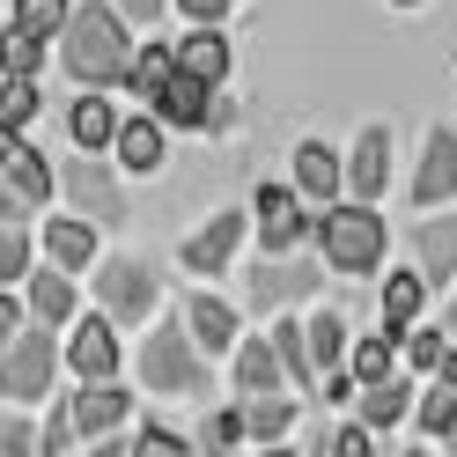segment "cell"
Masks as SVG:
<instances>
[{"instance_id":"1","label":"cell","mask_w":457,"mask_h":457,"mask_svg":"<svg viewBox=\"0 0 457 457\" xmlns=\"http://www.w3.org/2000/svg\"><path fill=\"white\" fill-rule=\"evenodd\" d=\"M60 60L67 74L81 81V89H119L126 81V60H133V37H126V15L111 8V0H81V8H67L60 22Z\"/></svg>"},{"instance_id":"2","label":"cell","mask_w":457,"mask_h":457,"mask_svg":"<svg viewBox=\"0 0 457 457\" xmlns=\"http://www.w3.org/2000/svg\"><path fill=\"white\" fill-rule=\"evenodd\" d=\"M310 237H318L332 273H354V280H369L384 266V251H391V228L377 214V199H347V192H339L332 207H318V228H310Z\"/></svg>"},{"instance_id":"3","label":"cell","mask_w":457,"mask_h":457,"mask_svg":"<svg viewBox=\"0 0 457 457\" xmlns=\"http://www.w3.org/2000/svg\"><path fill=\"white\" fill-rule=\"evenodd\" d=\"M60 377V325H15L0 339V398L8 406H37Z\"/></svg>"},{"instance_id":"4","label":"cell","mask_w":457,"mask_h":457,"mask_svg":"<svg viewBox=\"0 0 457 457\" xmlns=\"http://www.w3.org/2000/svg\"><path fill=\"white\" fill-rule=\"evenodd\" d=\"M140 384H148V391H192V398H207V361H199L185 318H162L148 339H140Z\"/></svg>"},{"instance_id":"5","label":"cell","mask_w":457,"mask_h":457,"mask_svg":"<svg viewBox=\"0 0 457 457\" xmlns=\"http://www.w3.org/2000/svg\"><path fill=\"white\" fill-rule=\"evenodd\" d=\"M325 288V273H318V259L295 244V251H266L259 266L244 273V310H288V303H303V295H318Z\"/></svg>"},{"instance_id":"6","label":"cell","mask_w":457,"mask_h":457,"mask_svg":"<svg viewBox=\"0 0 457 457\" xmlns=\"http://www.w3.org/2000/svg\"><path fill=\"white\" fill-rule=\"evenodd\" d=\"M60 192L74 214H89L96 228H126V185L111 178V162H96V148H74L60 170Z\"/></svg>"},{"instance_id":"7","label":"cell","mask_w":457,"mask_h":457,"mask_svg":"<svg viewBox=\"0 0 457 457\" xmlns=\"http://www.w3.org/2000/svg\"><path fill=\"white\" fill-rule=\"evenodd\" d=\"M162 295V280L148 259H133V251H119V259H96V303H104V318L111 325H140L155 310Z\"/></svg>"},{"instance_id":"8","label":"cell","mask_w":457,"mask_h":457,"mask_svg":"<svg viewBox=\"0 0 457 457\" xmlns=\"http://www.w3.org/2000/svg\"><path fill=\"white\" fill-rule=\"evenodd\" d=\"M251 228H259L266 251H295V244H310V228H318V207H303L295 185H259L251 192Z\"/></svg>"},{"instance_id":"9","label":"cell","mask_w":457,"mask_h":457,"mask_svg":"<svg viewBox=\"0 0 457 457\" xmlns=\"http://www.w3.org/2000/svg\"><path fill=\"white\" fill-rule=\"evenodd\" d=\"M148 111H155L170 133H207L214 126V81H199L192 67H170L162 89L148 96Z\"/></svg>"},{"instance_id":"10","label":"cell","mask_w":457,"mask_h":457,"mask_svg":"<svg viewBox=\"0 0 457 457\" xmlns=\"http://www.w3.org/2000/svg\"><path fill=\"white\" fill-rule=\"evenodd\" d=\"M119 361H126V347H119V325L104 318V310H89V318H67V369L74 377H119Z\"/></svg>"},{"instance_id":"11","label":"cell","mask_w":457,"mask_h":457,"mask_svg":"<svg viewBox=\"0 0 457 457\" xmlns=\"http://www.w3.org/2000/svg\"><path fill=\"white\" fill-rule=\"evenodd\" d=\"M244 228H251V214H244V207H221L207 228H199V237H185V244H178L185 273H199V280L228 273V259H237V244H244Z\"/></svg>"},{"instance_id":"12","label":"cell","mask_w":457,"mask_h":457,"mask_svg":"<svg viewBox=\"0 0 457 457\" xmlns=\"http://www.w3.org/2000/svg\"><path fill=\"white\" fill-rule=\"evenodd\" d=\"M339 185H347V199H384V185H391V133L384 126L354 133V148L339 155Z\"/></svg>"},{"instance_id":"13","label":"cell","mask_w":457,"mask_h":457,"mask_svg":"<svg viewBox=\"0 0 457 457\" xmlns=\"http://www.w3.org/2000/svg\"><path fill=\"white\" fill-rule=\"evenodd\" d=\"M457 192V133L428 126L420 133V162H413V207H443Z\"/></svg>"},{"instance_id":"14","label":"cell","mask_w":457,"mask_h":457,"mask_svg":"<svg viewBox=\"0 0 457 457\" xmlns=\"http://www.w3.org/2000/svg\"><path fill=\"white\" fill-rule=\"evenodd\" d=\"M178 318H185V332H192V347H199V354H228V347L244 339V318H237L221 295H207V288H192Z\"/></svg>"},{"instance_id":"15","label":"cell","mask_w":457,"mask_h":457,"mask_svg":"<svg viewBox=\"0 0 457 457\" xmlns=\"http://www.w3.org/2000/svg\"><path fill=\"white\" fill-rule=\"evenodd\" d=\"M162 140H170V126L155 119V111H119V133H111V155H119L133 178H155L162 170Z\"/></svg>"},{"instance_id":"16","label":"cell","mask_w":457,"mask_h":457,"mask_svg":"<svg viewBox=\"0 0 457 457\" xmlns=\"http://www.w3.org/2000/svg\"><path fill=\"white\" fill-rule=\"evenodd\" d=\"M413 266H420L428 288H450L457 280V214L428 207V221H413Z\"/></svg>"},{"instance_id":"17","label":"cell","mask_w":457,"mask_h":457,"mask_svg":"<svg viewBox=\"0 0 457 457\" xmlns=\"http://www.w3.org/2000/svg\"><path fill=\"white\" fill-rule=\"evenodd\" d=\"M37 251L52 266H67V273H89L96 266V221L89 214H60V221H37Z\"/></svg>"},{"instance_id":"18","label":"cell","mask_w":457,"mask_h":457,"mask_svg":"<svg viewBox=\"0 0 457 457\" xmlns=\"http://www.w3.org/2000/svg\"><path fill=\"white\" fill-rule=\"evenodd\" d=\"M22 310H30V318L37 325H67L74 318V310H81V295H74V273L67 266H30V273H22Z\"/></svg>"},{"instance_id":"19","label":"cell","mask_w":457,"mask_h":457,"mask_svg":"<svg viewBox=\"0 0 457 457\" xmlns=\"http://www.w3.org/2000/svg\"><path fill=\"white\" fill-rule=\"evenodd\" d=\"M170 52H178V67H192L199 81H214V89L228 81V67H237V45H228L221 22H192V30L170 45Z\"/></svg>"},{"instance_id":"20","label":"cell","mask_w":457,"mask_h":457,"mask_svg":"<svg viewBox=\"0 0 457 457\" xmlns=\"http://www.w3.org/2000/svg\"><path fill=\"white\" fill-rule=\"evenodd\" d=\"M126 413H133V398H126L119 377H81V391H74L81 436H111V428H126Z\"/></svg>"},{"instance_id":"21","label":"cell","mask_w":457,"mask_h":457,"mask_svg":"<svg viewBox=\"0 0 457 457\" xmlns=\"http://www.w3.org/2000/svg\"><path fill=\"white\" fill-rule=\"evenodd\" d=\"M413 369H391V377H369V384H354V406H361V420L369 428H398L413 413Z\"/></svg>"},{"instance_id":"22","label":"cell","mask_w":457,"mask_h":457,"mask_svg":"<svg viewBox=\"0 0 457 457\" xmlns=\"http://www.w3.org/2000/svg\"><path fill=\"white\" fill-rule=\"evenodd\" d=\"M0 178H8L22 199H30V207H45V199L60 192V170H52V155H45V148H30L22 133L8 140V155H0Z\"/></svg>"},{"instance_id":"23","label":"cell","mask_w":457,"mask_h":457,"mask_svg":"<svg viewBox=\"0 0 457 457\" xmlns=\"http://www.w3.org/2000/svg\"><path fill=\"white\" fill-rule=\"evenodd\" d=\"M228 384H237V398H259V391L288 384V377H280L273 339H237V347H228Z\"/></svg>"},{"instance_id":"24","label":"cell","mask_w":457,"mask_h":457,"mask_svg":"<svg viewBox=\"0 0 457 457\" xmlns=\"http://www.w3.org/2000/svg\"><path fill=\"white\" fill-rule=\"evenodd\" d=\"M111 133H119V104H111V89H81L74 104H67V140L74 148H111Z\"/></svg>"},{"instance_id":"25","label":"cell","mask_w":457,"mask_h":457,"mask_svg":"<svg viewBox=\"0 0 457 457\" xmlns=\"http://www.w3.org/2000/svg\"><path fill=\"white\" fill-rule=\"evenodd\" d=\"M339 192H347V185H339V155L325 148V140H303V148H295V199H303V207H332Z\"/></svg>"},{"instance_id":"26","label":"cell","mask_w":457,"mask_h":457,"mask_svg":"<svg viewBox=\"0 0 457 457\" xmlns=\"http://www.w3.org/2000/svg\"><path fill=\"white\" fill-rule=\"evenodd\" d=\"M288 428H295V398H280V391L244 398V443H266V450H280V443H288Z\"/></svg>"},{"instance_id":"27","label":"cell","mask_w":457,"mask_h":457,"mask_svg":"<svg viewBox=\"0 0 457 457\" xmlns=\"http://www.w3.org/2000/svg\"><path fill=\"white\" fill-rule=\"evenodd\" d=\"M273 354H280V377H288L303 398H318V361H310V339H303V318H280L273 332Z\"/></svg>"},{"instance_id":"28","label":"cell","mask_w":457,"mask_h":457,"mask_svg":"<svg viewBox=\"0 0 457 457\" xmlns=\"http://www.w3.org/2000/svg\"><path fill=\"white\" fill-rule=\"evenodd\" d=\"M420 310H428V280H420V266H398V273H384V332H406V325H420Z\"/></svg>"},{"instance_id":"29","label":"cell","mask_w":457,"mask_h":457,"mask_svg":"<svg viewBox=\"0 0 457 457\" xmlns=\"http://www.w3.org/2000/svg\"><path fill=\"white\" fill-rule=\"evenodd\" d=\"M303 339H310V361H318V369H339V361H347V318H339V310H310V318H303Z\"/></svg>"},{"instance_id":"30","label":"cell","mask_w":457,"mask_h":457,"mask_svg":"<svg viewBox=\"0 0 457 457\" xmlns=\"http://www.w3.org/2000/svg\"><path fill=\"white\" fill-rule=\"evenodd\" d=\"M170 67H178V52H170V45H133V60H126V96L148 104V96L162 89Z\"/></svg>"},{"instance_id":"31","label":"cell","mask_w":457,"mask_h":457,"mask_svg":"<svg viewBox=\"0 0 457 457\" xmlns=\"http://www.w3.org/2000/svg\"><path fill=\"white\" fill-rule=\"evenodd\" d=\"M398 369V332H369V339H347V377L369 384V377H391Z\"/></svg>"},{"instance_id":"32","label":"cell","mask_w":457,"mask_h":457,"mask_svg":"<svg viewBox=\"0 0 457 457\" xmlns=\"http://www.w3.org/2000/svg\"><path fill=\"white\" fill-rule=\"evenodd\" d=\"M420 406H413V428L420 436H450L457 428V384H443V377H428V391H413Z\"/></svg>"},{"instance_id":"33","label":"cell","mask_w":457,"mask_h":457,"mask_svg":"<svg viewBox=\"0 0 457 457\" xmlns=\"http://www.w3.org/2000/svg\"><path fill=\"white\" fill-rule=\"evenodd\" d=\"M443 347H450V332H443V325H406V332H398V369L428 377V369L443 361Z\"/></svg>"},{"instance_id":"34","label":"cell","mask_w":457,"mask_h":457,"mask_svg":"<svg viewBox=\"0 0 457 457\" xmlns=\"http://www.w3.org/2000/svg\"><path fill=\"white\" fill-rule=\"evenodd\" d=\"M30 266H37V237H30V221H0V288H15Z\"/></svg>"},{"instance_id":"35","label":"cell","mask_w":457,"mask_h":457,"mask_svg":"<svg viewBox=\"0 0 457 457\" xmlns=\"http://www.w3.org/2000/svg\"><path fill=\"white\" fill-rule=\"evenodd\" d=\"M60 22H67V0H8V30H30V37H60Z\"/></svg>"},{"instance_id":"36","label":"cell","mask_w":457,"mask_h":457,"mask_svg":"<svg viewBox=\"0 0 457 457\" xmlns=\"http://www.w3.org/2000/svg\"><path fill=\"white\" fill-rule=\"evenodd\" d=\"M0 119L30 126L37 119V74H0Z\"/></svg>"},{"instance_id":"37","label":"cell","mask_w":457,"mask_h":457,"mask_svg":"<svg viewBox=\"0 0 457 457\" xmlns=\"http://www.w3.org/2000/svg\"><path fill=\"white\" fill-rule=\"evenodd\" d=\"M74 443H81V420H74V406L60 398V406L45 413V428H37V457H67Z\"/></svg>"},{"instance_id":"38","label":"cell","mask_w":457,"mask_h":457,"mask_svg":"<svg viewBox=\"0 0 457 457\" xmlns=\"http://www.w3.org/2000/svg\"><path fill=\"white\" fill-rule=\"evenodd\" d=\"M37 67H45V37L0 30V74H37Z\"/></svg>"},{"instance_id":"39","label":"cell","mask_w":457,"mask_h":457,"mask_svg":"<svg viewBox=\"0 0 457 457\" xmlns=\"http://www.w3.org/2000/svg\"><path fill=\"white\" fill-rule=\"evenodd\" d=\"M199 443H207V450H237V443H244V406H221V413H207Z\"/></svg>"},{"instance_id":"40","label":"cell","mask_w":457,"mask_h":457,"mask_svg":"<svg viewBox=\"0 0 457 457\" xmlns=\"http://www.w3.org/2000/svg\"><path fill=\"white\" fill-rule=\"evenodd\" d=\"M0 457H37V428L15 420V406L0 413Z\"/></svg>"},{"instance_id":"41","label":"cell","mask_w":457,"mask_h":457,"mask_svg":"<svg viewBox=\"0 0 457 457\" xmlns=\"http://www.w3.org/2000/svg\"><path fill=\"white\" fill-rule=\"evenodd\" d=\"M126 443V457L133 450H170V457H185V436H178V428H140V436H119Z\"/></svg>"},{"instance_id":"42","label":"cell","mask_w":457,"mask_h":457,"mask_svg":"<svg viewBox=\"0 0 457 457\" xmlns=\"http://www.w3.org/2000/svg\"><path fill=\"white\" fill-rule=\"evenodd\" d=\"M332 450H339V457H377V428H369V420H361V428H339Z\"/></svg>"},{"instance_id":"43","label":"cell","mask_w":457,"mask_h":457,"mask_svg":"<svg viewBox=\"0 0 457 457\" xmlns=\"http://www.w3.org/2000/svg\"><path fill=\"white\" fill-rule=\"evenodd\" d=\"M178 8H185V22H221L237 0H178Z\"/></svg>"},{"instance_id":"44","label":"cell","mask_w":457,"mask_h":457,"mask_svg":"<svg viewBox=\"0 0 457 457\" xmlns=\"http://www.w3.org/2000/svg\"><path fill=\"white\" fill-rule=\"evenodd\" d=\"M22 318H30V310H22V295H15V288H0V339H8Z\"/></svg>"},{"instance_id":"45","label":"cell","mask_w":457,"mask_h":457,"mask_svg":"<svg viewBox=\"0 0 457 457\" xmlns=\"http://www.w3.org/2000/svg\"><path fill=\"white\" fill-rule=\"evenodd\" d=\"M111 8H119L126 22H155V15L170 8V0H111Z\"/></svg>"},{"instance_id":"46","label":"cell","mask_w":457,"mask_h":457,"mask_svg":"<svg viewBox=\"0 0 457 457\" xmlns=\"http://www.w3.org/2000/svg\"><path fill=\"white\" fill-rule=\"evenodd\" d=\"M428 377H443V384H457V339H450V347H443V361L428 369Z\"/></svg>"},{"instance_id":"47","label":"cell","mask_w":457,"mask_h":457,"mask_svg":"<svg viewBox=\"0 0 457 457\" xmlns=\"http://www.w3.org/2000/svg\"><path fill=\"white\" fill-rule=\"evenodd\" d=\"M443 332H450V339H457V295H450V310H443Z\"/></svg>"},{"instance_id":"48","label":"cell","mask_w":457,"mask_h":457,"mask_svg":"<svg viewBox=\"0 0 457 457\" xmlns=\"http://www.w3.org/2000/svg\"><path fill=\"white\" fill-rule=\"evenodd\" d=\"M391 8H420V0H391Z\"/></svg>"},{"instance_id":"49","label":"cell","mask_w":457,"mask_h":457,"mask_svg":"<svg viewBox=\"0 0 457 457\" xmlns=\"http://www.w3.org/2000/svg\"><path fill=\"white\" fill-rule=\"evenodd\" d=\"M443 443H450V450H457V428H450V436H443Z\"/></svg>"}]
</instances>
